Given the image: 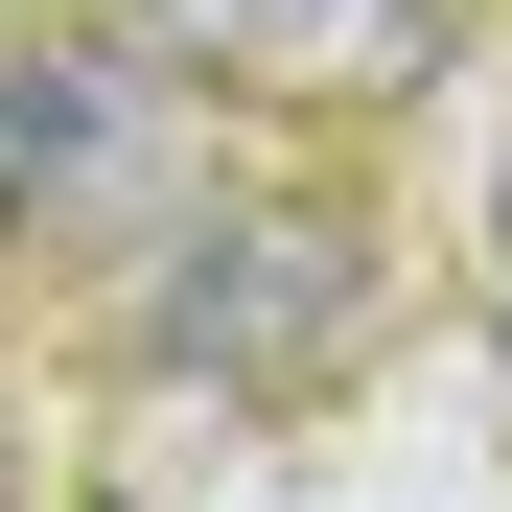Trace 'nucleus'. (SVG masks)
<instances>
[{
  "mask_svg": "<svg viewBox=\"0 0 512 512\" xmlns=\"http://www.w3.org/2000/svg\"><path fill=\"white\" fill-rule=\"evenodd\" d=\"M350 303H373V233L350 210H187L163 280H140V350L210 373V396H280V373L350 350Z\"/></svg>",
  "mask_w": 512,
  "mask_h": 512,
  "instance_id": "1",
  "label": "nucleus"
},
{
  "mask_svg": "<svg viewBox=\"0 0 512 512\" xmlns=\"http://www.w3.org/2000/svg\"><path fill=\"white\" fill-rule=\"evenodd\" d=\"M163 163V47L94 24V47H0V233H117Z\"/></svg>",
  "mask_w": 512,
  "mask_h": 512,
  "instance_id": "2",
  "label": "nucleus"
},
{
  "mask_svg": "<svg viewBox=\"0 0 512 512\" xmlns=\"http://www.w3.org/2000/svg\"><path fill=\"white\" fill-rule=\"evenodd\" d=\"M163 70H233V94H326V117H419L466 70V0H140Z\"/></svg>",
  "mask_w": 512,
  "mask_h": 512,
  "instance_id": "3",
  "label": "nucleus"
},
{
  "mask_svg": "<svg viewBox=\"0 0 512 512\" xmlns=\"http://www.w3.org/2000/svg\"><path fill=\"white\" fill-rule=\"evenodd\" d=\"M489 233H512V210H489Z\"/></svg>",
  "mask_w": 512,
  "mask_h": 512,
  "instance_id": "4",
  "label": "nucleus"
}]
</instances>
